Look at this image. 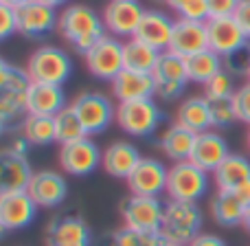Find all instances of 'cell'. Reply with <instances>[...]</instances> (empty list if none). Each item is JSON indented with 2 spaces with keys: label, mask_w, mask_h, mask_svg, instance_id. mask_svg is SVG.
<instances>
[{
  "label": "cell",
  "mask_w": 250,
  "mask_h": 246,
  "mask_svg": "<svg viewBox=\"0 0 250 246\" xmlns=\"http://www.w3.org/2000/svg\"><path fill=\"white\" fill-rule=\"evenodd\" d=\"M57 31L64 38V42H68L77 53L86 55L105 35V24H104V18L92 7L75 2L62 9Z\"/></svg>",
  "instance_id": "obj_1"
},
{
  "label": "cell",
  "mask_w": 250,
  "mask_h": 246,
  "mask_svg": "<svg viewBox=\"0 0 250 246\" xmlns=\"http://www.w3.org/2000/svg\"><path fill=\"white\" fill-rule=\"evenodd\" d=\"M202 209L198 202H180V200H169L165 204V218L160 226V235L171 244L189 246L202 233Z\"/></svg>",
  "instance_id": "obj_2"
},
{
  "label": "cell",
  "mask_w": 250,
  "mask_h": 246,
  "mask_svg": "<svg viewBox=\"0 0 250 246\" xmlns=\"http://www.w3.org/2000/svg\"><path fill=\"white\" fill-rule=\"evenodd\" d=\"M26 73L33 84H53L64 86L73 77V60L64 48L57 46H40L26 60Z\"/></svg>",
  "instance_id": "obj_3"
},
{
  "label": "cell",
  "mask_w": 250,
  "mask_h": 246,
  "mask_svg": "<svg viewBox=\"0 0 250 246\" xmlns=\"http://www.w3.org/2000/svg\"><path fill=\"white\" fill-rule=\"evenodd\" d=\"M211 178L208 172L198 167L191 160H178L171 163L167 176V196L169 200H180V202H198L200 198L208 194Z\"/></svg>",
  "instance_id": "obj_4"
},
{
  "label": "cell",
  "mask_w": 250,
  "mask_h": 246,
  "mask_svg": "<svg viewBox=\"0 0 250 246\" xmlns=\"http://www.w3.org/2000/svg\"><path fill=\"white\" fill-rule=\"evenodd\" d=\"M163 121V110L158 108L156 99H138L125 101L117 106V119L114 123L123 130L127 136L145 138L158 130Z\"/></svg>",
  "instance_id": "obj_5"
},
{
  "label": "cell",
  "mask_w": 250,
  "mask_h": 246,
  "mask_svg": "<svg viewBox=\"0 0 250 246\" xmlns=\"http://www.w3.org/2000/svg\"><path fill=\"white\" fill-rule=\"evenodd\" d=\"M156 82V97L160 101H176L182 97L185 88L189 86V70H187V60L171 51L160 53V60L151 73Z\"/></svg>",
  "instance_id": "obj_6"
},
{
  "label": "cell",
  "mask_w": 250,
  "mask_h": 246,
  "mask_svg": "<svg viewBox=\"0 0 250 246\" xmlns=\"http://www.w3.org/2000/svg\"><path fill=\"white\" fill-rule=\"evenodd\" d=\"M70 106L75 108L88 136L104 134L110 128V123H114L117 119V108L112 106L110 97L101 95V92H79L70 101Z\"/></svg>",
  "instance_id": "obj_7"
},
{
  "label": "cell",
  "mask_w": 250,
  "mask_h": 246,
  "mask_svg": "<svg viewBox=\"0 0 250 246\" xmlns=\"http://www.w3.org/2000/svg\"><path fill=\"white\" fill-rule=\"evenodd\" d=\"M123 226L145 233H160L165 218V204L154 196H134L129 194L121 202Z\"/></svg>",
  "instance_id": "obj_8"
},
{
  "label": "cell",
  "mask_w": 250,
  "mask_h": 246,
  "mask_svg": "<svg viewBox=\"0 0 250 246\" xmlns=\"http://www.w3.org/2000/svg\"><path fill=\"white\" fill-rule=\"evenodd\" d=\"M101 158H104V152L90 136L60 145V154H57L62 172L77 178L90 176L92 172H97L101 167Z\"/></svg>",
  "instance_id": "obj_9"
},
{
  "label": "cell",
  "mask_w": 250,
  "mask_h": 246,
  "mask_svg": "<svg viewBox=\"0 0 250 246\" xmlns=\"http://www.w3.org/2000/svg\"><path fill=\"white\" fill-rule=\"evenodd\" d=\"M88 70L92 77L101 82H112L125 68L123 64V42L114 35H104L90 51L83 55Z\"/></svg>",
  "instance_id": "obj_10"
},
{
  "label": "cell",
  "mask_w": 250,
  "mask_h": 246,
  "mask_svg": "<svg viewBox=\"0 0 250 246\" xmlns=\"http://www.w3.org/2000/svg\"><path fill=\"white\" fill-rule=\"evenodd\" d=\"M207 33H208V48L213 53H217L220 57H230L235 53L246 51L250 42L233 16L208 18Z\"/></svg>",
  "instance_id": "obj_11"
},
{
  "label": "cell",
  "mask_w": 250,
  "mask_h": 246,
  "mask_svg": "<svg viewBox=\"0 0 250 246\" xmlns=\"http://www.w3.org/2000/svg\"><path fill=\"white\" fill-rule=\"evenodd\" d=\"M145 9L141 0H108L101 11L105 31L114 38H134Z\"/></svg>",
  "instance_id": "obj_12"
},
{
  "label": "cell",
  "mask_w": 250,
  "mask_h": 246,
  "mask_svg": "<svg viewBox=\"0 0 250 246\" xmlns=\"http://www.w3.org/2000/svg\"><path fill=\"white\" fill-rule=\"evenodd\" d=\"M167 176H169V167L158 158L151 156H143L141 163L136 165L127 182L129 194L134 196H154L160 198V194H167Z\"/></svg>",
  "instance_id": "obj_13"
},
{
  "label": "cell",
  "mask_w": 250,
  "mask_h": 246,
  "mask_svg": "<svg viewBox=\"0 0 250 246\" xmlns=\"http://www.w3.org/2000/svg\"><path fill=\"white\" fill-rule=\"evenodd\" d=\"M38 209L40 207L29 196V191L0 194V229L2 233L29 229L38 218Z\"/></svg>",
  "instance_id": "obj_14"
},
{
  "label": "cell",
  "mask_w": 250,
  "mask_h": 246,
  "mask_svg": "<svg viewBox=\"0 0 250 246\" xmlns=\"http://www.w3.org/2000/svg\"><path fill=\"white\" fill-rule=\"evenodd\" d=\"M44 246H92V231L79 216H57L46 224Z\"/></svg>",
  "instance_id": "obj_15"
},
{
  "label": "cell",
  "mask_w": 250,
  "mask_h": 246,
  "mask_svg": "<svg viewBox=\"0 0 250 246\" xmlns=\"http://www.w3.org/2000/svg\"><path fill=\"white\" fill-rule=\"evenodd\" d=\"M16 13H18V33L29 40L44 38L51 31H55L57 24H60L57 9L48 7V4L40 2V0H31L24 7L16 9Z\"/></svg>",
  "instance_id": "obj_16"
},
{
  "label": "cell",
  "mask_w": 250,
  "mask_h": 246,
  "mask_svg": "<svg viewBox=\"0 0 250 246\" xmlns=\"http://www.w3.org/2000/svg\"><path fill=\"white\" fill-rule=\"evenodd\" d=\"M29 196L35 200L40 209H55L68 196V182L60 172L53 169H40L33 174L29 185Z\"/></svg>",
  "instance_id": "obj_17"
},
{
  "label": "cell",
  "mask_w": 250,
  "mask_h": 246,
  "mask_svg": "<svg viewBox=\"0 0 250 246\" xmlns=\"http://www.w3.org/2000/svg\"><path fill=\"white\" fill-rule=\"evenodd\" d=\"M207 48H208L207 22L178 18L176 24H173V35H171L169 51L185 57V60H189V57L198 55V53L207 51Z\"/></svg>",
  "instance_id": "obj_18"
},
{
  "label": "cell",
  "mask_w": 250,
  "mask_h": 246,
  "mask_svg": "<svg viewBox=\"0 0 250 246\" xmlns=\"http://www.w3.org/2000/svg\"><path fill=\"white\" fill-rule=\"evenodd\" d=\"M173 24H176V20H173L171 16H167L165 11L145 9V16H143L134 38L149 44V46H154L156 51L165 53V51H169V44H171Z\"/></svg>",
  "instance_id": "obj_19"
},
{
  "label": "cell",
  "mask_w": 250,
  "mask_h": 246,
  "mask_svg": "<svg viewBox=\"0 0 250 246\" xmlns=\"http://www.w3.org/2000/svg\"><path fill=\"white\" fill-rule=\"evenodd\" d=\"M141 150L129 141H114L104 150L101 169L117 180H127L129 174L141 163Z\"/></svg>",
  "instance_id": "obj_20"
},
{
  "label": "cell",
  "mask_w": 250,
  "mask_h": 246,
  "mask_svg": "<svg viewBox=\"0 0 250 246\" xmlns=\"http://www.w3.org/2000/svg\"><path fill=\"white\" fill-rule=\"evenodd\" d=\"M229 154H230L229 141L220 132H215V130H207V132L198 134V141H195L193 154H191L189 160L195 163L198 167H202L204 172L213 174L224 163V158Z\"/></svg>",
  "instance_id": "obj_21"
},
{
  "label": "cell",
  "mask_w": 250,
  "mask_h": 246,
  "mask_svg": "<svg viewBox=\"0 0 250 246\" xmlns=\"http://www.w3.org/2000/svg\"><path fill=\"white\" fill-rule=\"evenodd\" d=\"M110 84H112V95L119 104L138 101V99H154L156 97L154 77L145 73H134V70L123 68Z\"/></svg>",
  "instance_id": "obj_22"
},
{
  "label": "cell",
  "mask_w": 250,
  "mask_h": 246,
  "mask_svg": "<svg viewBox=\"0 0 250 246\" xmlns=\"http://www.w3.org/2000/svg\"><path fill=\"white\" fill-rule=\"evenodd\" d=\"M66 92L62 86L53 84H31L26 92V110L29 114H42V117H55L66 108Z\"/></svg>",
  "instance_id": "obj_23"
},
{
  "label": "cell",
  "mask_w": 250,
  "mask_h": 246,
  "mask_svg": "<svg viewBox=\"0 0 250 246\" xmlns=\"http://www.w3.org/2000/svg\"><path fill=\"white\" fill-rule=\"evenodd\" d=\"M195 141H198V134L187 130L185 125L173 121L160 134L158 138V147L167 158H171V163H178V160H189L191 154H193Z\"/></svg>",
  "instance_id": "obj_24"
},
{
  "label": "cell",
  "mask_w": 250,
  "mask_h": 246,
  "mask_svg": "<svg viewBox=\"0 0 250 246\" xmlns=\"http://www.w3.org/2000/svg\"><path fill=\"white\" fill-rule=\"evenodd\" d=\"M176 123L185 125L187 130H191V132H195V134H202V132H207V130H213L208 99L204 95L187 97L176 110Z\"/></svg>",
  "instance_id": "obj_25"
},
{
  "label": "cell",
  "mask_w": 250,
  "mask_h": 246,
  "mask_svg": "<svg viewBox=\"0 0 250 246\" xmlns=\"http://www.w3.org/2000/svg\"><path fill=\"white\" fill-rule=\"evenodd\" d=\"M250 180V160L244 154H229L213 172V182L220 191H235Z\"/></svg>",
  "instance_id": "obj_26"
},
{
  "label": "cell",
  "mask_w": 250,
  "mask_h": 246,
  "mask_svg": "<svg viewBox=\"0 0 250 246\" xmlns=\"http://www.w3.org/2000/svg\"><path fill=\"white\" fill-rule=\"evenodd\" d=\"M211 216L220 226H242L246 207L244 202L233 194V191H220L217 189L211 198Z\"/></svg>",
  "instance_id": "obj_27"
},
{
  "label": "cell",
  "mask_w": 250,
  "mask_h": 246,
  "mask_svg": "<svg viewBox=\"0 0 250 246\" xmlns=\"http://www.w3.org/2000/svg\"><path fill=\"white\" fill-rule=\"evenodd\" d=\"M158 60H160V51H156L149 44L141 42L136 38H127L123 42V64L127 70L151 75Z\"/></svg>",
  "instance_id": "obj_28"
},
{
  "label": "cell",
  "mask_w": 250,
  "mask_h": 246,
  "mask_svg": "<svg viewBox=\"0 0 250 246\" xmlns=\"http://www.w3.org/2000/svg\"><path fill=\"white\" fill-rule=\"evenodd\" d=\"M26 158H11L2 156V172H0V194H13V191H26L33 178Z\"/></svg>",
  "instance_id": "obj_29"
},
{
  "label": "cell",
  "mask_w": 250,
  "mask_h": 246,
  "mask_svg": "<svg viewBox=\"0 0 250 246\" xmlns=\"http://www.w3.org/2000/svg\"><path fill=\"white\" fill-rule=\"evenodd\" d=\"M20 132L24 138L35 147H44L57 143L55 134V119L53 117H42V114H26L24 121L20 123Z\"/></svg>",
  "instance_id": "obj_30"
},
{
  "label": "cell",
  "mask_w": 250,
  "mask_h": 246,
  "mask_svg": "<svg viewBox=\"0 0 250 246\" xmlns=\"http://www.w3.org/2000/svg\"><path fill=\"white\" fill-rule=\"evenodd\" d=\"M187 70H189V82L191 84H207L211 77L224 70V57L213 53L211 48L198 53V55L187 60Z\"/></svg>",
  "instance_id": "obj_31"
},
{
  "label": "cell",
  "mask_w": 250,
  "mask_h": 246,
  "mask_svg": "<svg viewBox=\"0 0 250 246\" xmlns=\"http://www.w3.org/2000/svg\"><path fill=\"white\" fill-rule=\"evenodd\" d=\"M26 114H29L26 92H2L0 95V123H2L4 134L20 128Z\"/></svg>",
  "instance_id": "obj_32"
},
{
  "label": "cell",
  "mask_w": 250,
  "mask_h": 246,
  "mask_svg": "<svg viewBox=\"0 0 250 246\" xmlns=\"http://www.w3.org/2000/svg\"><path fill=\"white\" fill-rule=\"evenodd\" d=\"M53 119H55V134H57V143H60V145H66V143H73V141H79V138L88 136L73 106H66V108L62 110V112H57Z\"/></svg>",
  "instance_id": "obj_33"
},
{
  "label": "cell",
  "mask_w": 250,
  "mask_h": 246,
  "mask_svg": "<svg viewBox=\"0 0 250 246\" xmlns=\"http://www.w3.org/2000/svg\"><path fill=\"white\" fill-rule=\"evenodd\" d=\"M31 84L33 82L26 68H18L7 60L0 62V90L2 92H29Z\"/></svg>",
  "instance_id": "obj_34"
},
{
  "label": "cell",
  "mask_w": 250,
  "mask_h": 246,
  "mask_svg": "<svg viewBox=\"0 0 250 246\" xmlns=\"http://www.w3.org/2000/svg\"><path fill=\"white\" fill-rule=\"evenodd\" d=\"M167 240L160 233H145V231H134V229H119L112 235V246H165Z\"/></svg>",
  "instance_id": "obj_35"
},
{
  "label": "cell",
  "mask_w": 250,
  "mask_h": 246,
  "mask_svg": "<svg viewBox=\"0 0 250 246\" xmlns=\"http://www.w3.org/2000/svg\"><path fill=\"white\" fill-rule=\"evenodd\" d=\"M204 97L207 99H230L235 95V84H233V75L229 70H222L215 77H211L204 84Z\"/></svg>",
  "instance_id": "obj_36"
},
{
  "label": "cell",
  "mask_w": 250,
  "mask_h": 246,
  "mask_svg": "<svg viewBox=\"0 0 250 246\" xmlns=\"http://www.w3.org/2000/svg\"><path fill=\"white\" fill-rule=\"evenodd\" d=\"M208 110H211V125L215 128H229L237 121L233 106V97L230 99H208Z\"/></svg>",
  "instance_id": "obj_37"
},
{
  "label": "cell",
  "mask_w": 250,
  "mask_h": 246,
  "mask_svg": "<svg viewBox=\"0 0 250 246\" xmlns=\"http://www.w3.org/2000/svg\"><path fill=\"white\" fill-rule=\"evenodd\" d=\"M178 18L185 20H198V22H207L211 18L208 13V2L207 0H185L178 9Z\"/></svg>",
  "instance_id": "obj_38"
},
{
  "label": "cell",
  "mask_w": 250,
  "mask_h": 246,
  "mask_svg": "<svg viewBox=\"0 0 250 246\" xmlns=\"http://www.w3.org/2000/svg\"><path fill=\"white\" fill-rule=\"evenodd\" d=\"M233 106H235L237 121L250 125V84H244V86H239L237 90H235Z\"/></svg>",
  "instance_id": "obj_39"
},
{
  "label": "cell",
  "mask_w": 250,
  "mask_h": 246,
  "mask_svg": "<svg viewBox=\"0 0 250 246\" xmlns=\"http://www.w3.org/2000/svg\"><path fill=\"white\" fill-rule=\"evenodd\" d=\"M31 150V143L24 138L22 132H16L9 136L7 145L2 147V156H11V158H26Z\"/></svg>",
  "instance_id": "obj_40"
},
{
  "label": "cell",
  "mask_w": 250,
  "mask_h": 246,
  "mask_svg": "<svg viewBox=\"0 0 250 246\" xmlns=\"http://www.w3.org/2000/svg\"><path fill=\"white\" fill-rule=\"evenodd\" d=\"M13 33H18V13L16 9L0 4V38L7 40Z\"/></svg>",
  "instance_id": "obj_41"
},
{
  "label": "cell",
  "mask_w": 250,
  "mask_h": 246,
  "mask_svg": "<svg viewBox=\"0 0 250 246\" xmlns=\"http://www.w3.org/2000/svg\"><path fill=\"white\" fill-rule=\"evenodd\" d=\"M207 2L211 18H226V16H235L242 0H207Z\"/></svg>",
  "instance_id": "obj_42"
},
{
  "label": "cell",
  "mask_w": 250,
  "mask_h": 246,
  "mask_svg": "<svg viewBox=\"0 0 250 246\" xmlns=\"http://www.w3.org/2000/svg\"><path fill=\"white\" fill-rule=\"evenodd\" d=\"M248 62H250V53H248V48L246 51H242V53H235V55H230V57H224V70H229L230 75H246V66H248Z\"/></svg>",
  "instance_id": "obj_43"
},
{
  "label": "cell",
  "mask_w": 250,
  "mask_h": 246,
  "mask_svg": "<svg viewBox=\"0 0 250 246\" xmlns=\"http://www.w3.org/2000/svg\"><path fill=\"white\" fill-rule=\"evenodd\" d=\"M233 18L237 20V24L242 26V31L246 33V38L250 40V2H242V4H239Z\"/></svg>",
  "instance_id": "obj_44"
},
{
  "label": "cell",
  "mask_w": 250,
  "mask_h": 246,
  "mask_svg": "<svg viewBox=\"0 0 250 246\" xmlns=\"http://www.w3.org/2000/svg\"><path fill=\"white\" fill-rule=\"evenodd\" d=\"M189 246H226V242L215 233H200Z\"/></svg>",
  "instance_id": "obj_45"
},
{
  "label": "cell",
  "mask_w": 250,
  "mask_h": 246,
  "mask_svg": "<svg viewBox=\"0 0 250 246\" xmlns=\"http://www.w3.org/2000/svg\"><path fill=\"white\" fill-rule=\"evenodd\" d=\"M233 194L237 196L239 200H242L244 207H250V180H246L242 187H237V189H235Z\"/></svg>",
  "instance_id": "obj_46"
},
{
  "label": "cell",
  "mask_w": 250,
  "mask_h": 246,
  "mask_svg": "<svg viewBox=\"0 0 250 246\" xmlns=\"http://www.w3.org/2000/svg\"><path fill=\"white\" fill-rule=\"evenodd\" d=\"M26 2H31V0H0V4L11 7V9H20V7H24Z\"/></svg>",
  "instance_id": "obj_47"
},
{
  "label": "cell",
  "mask_w": 250,
  "mask_h": 246,
  "mask_svg": "<svg viewBox=\"0 0 250 246\" xmlns=\"http://www.w3.org/2000/svg\"><path fill=\"white\" fill-rule=\"evenodd\" d=\"M40 2H44V4H48V7H53V9H60V7H64L68 0H40Z\"/></svg>",
  "instance_id": "obj_48"
},
{
  "label": "cell",
  "mask_w": 250,
  "mask_h": 246,
  "mask_svg": "<svg viewBox=\"0 0 250 246\" xmlns=\"http://www.w3.org/2000/svg\"><path fill=\"white\" fill-rule=\"evenodd\" d=\"M182 2H185V0H165V4H167L171 11H176V13H178V9H180Z\"/></svg>",
  "instance_id": "obj_49"
},
{
  "label": "cell",
  "mask_w": 250,
  "mask_h": 246,
  "mask_svg": "<svg viewBox=\"0 0 250 246\" xmlns=\"http://www.w3.org/2000/svg\"><path fill=\"white\" fill-rule=\"evenodd\" d=\"M242 226L250 233V207H246V216H244V224Z\"/></svg>",
  "instance_id": "obj_50"
},
{
  "label": "cell",
  "mask_w": 250,
  "mask_h": 246,
  "mask_svg": "<svg viewBox=\"0 0 250 246\" xmlns=\"http://www.w3.org/2000/svg\"><path fill=\"white\" fill-rule=\"evenodd\" d=\"M244 79H246V84H250V62H248V66H246V75H244Z\"/></svg>",
  "instance_id": "obj_51"
},
{
  "label": "cell",
  "mask_w": 250,
  "mask_h": 246,
  "mask_svg": "<svg viewBox=\"0 0 250 246\" xmlns=\"http://www.w3.org/2000/svg\"><path fill=\"white\" fill-rule=\"evenodd\" d=\"M246 145H248V152H250V125H248V130H246Z\"/></svg>",
  "instance_id": "obj_52"
},
{
  "label": "cell",
  "mask_w": 250,
  "mask_h": 246,
  "mask_svg": "<svg viewBox=\"0 0 250 246\" xmlns=\"http://www.w3.org/2000/svg\"><path fill=\"white\" fill-rule=\"evenodd\" d=\"M165 246H182V244H171V242H167V244H165Z\"/></svg>",
  "instance_id": "obj_53"
},
{
  "label": "cell",
  "mask_w": 250,
  "mask_h": 246,
  "mask_svg": "<svg viewBox=\"0 0 250 246\" xmlns=\"http://www.w3.org/2000/svg\"><path fill=\"white\" fill-rule=\"evenodd\" d=\"M242 2H250V0H242Z\"/></svg>",
  "instance_id": "obj_54"
},
{
  "label": "cell",
  "mask_w": 250,
  "mask_h": 246,
  "mask_svg": "<svg viewBox=\"0 0 250 246\" xmlns=\"http://www.w3.org/2000/svg\"><path fill=\"white\" fill-rule=\"evenodd\" d=\"M163 2H165V0H163Z\"/></svg>",
  "instance_id": "obj_55"
}]
</instances>
